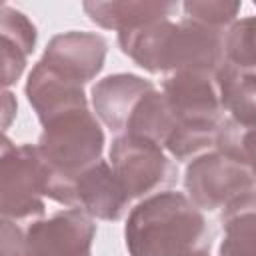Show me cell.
Returning a JSON list of instances; mask_svg holds the SVG:
<instances>
[{"label": "cell", "mask_w": 256, "mask_h": 256, "mask_svg": "<svg viewBox=\"0 0 256 256\" xmlns=\"http://www.w3.org/2000/svg\"><path fill=\"white\" fill-rule=\"evenodd\" d=\"M84 14L104 30L130 32L140 26L172 20L178 12L176 2H152V0H112V2H84Z\"/></svg>", "instance_id": "13"}, {"label": "cell", "mask_w": 256, "mask_h": 256, "mask_svg": "<svg viewBox=\"0 0 256 256\" xmlns=\"http://www.w3.org/2000/svg\"><path fill=\"white\" fill-rule=\"evenodd\" d=\"M224 62L240 68L256 72L254 58V18L246 16L236 20L224 32Z\"/></svg>", "instance_id": "19"}, {"label": "cell", "mask_w": 256, "mask_h": 256, "mask_svg": "<svg viewBox=\"0 0 256 256\" xmlns=\"http://www.w3.org/2000/svg\"><path fill=\"white\" fill-rule=\"evenodd\" d=\"M28 58L16 50L12 44L0 40V88L8 90V86L16 84L24 74Z\"/></svg>", "instance_id": "21"}, {"label": "cell", "mask_w": 256, "mask_h": 256, "mask_svg": "<svg viewBox=\"0 0 256 256\" xmlns=\"http://www.w3.org/2000/svg\"><path fill=\"white\" fill-rule=\"evenodd\" d=\"M16 114H18L16 94L10 92V90H2L0 88V132L10 128V124L14 122Z\"/></svg>", "instance_id": "23"}, {"label": "cell", "mask_w": 256, "mask_h": 256, "mask_svg": "<svg viewBox=\"0 0 256 256\" xmlns=\"http://www.w3.org/2000/svg\"><path fill=\"white\" fill-rule=\"evenodd\" d=\"M50 176L36 144L14 146L0 160V216L28 224L40 220Z\"/></svg>", "instance_id": "4"}, {"label": "cell", "mask_w": 256, "mask_h": 256, "mask_svg": "<svg viewBox=\"0 0 256 256\" xmlns=\"http://www.w3.org/2000/svg\"><path fill=\"white\" fill-rule=\"evenodd\" d=\"M130 196L106 160H98L74 178V208L92 220L116 222L128 210Z\"/></svg>", "instance_id": "10"}, {"label": "cell", "mask_w": 256, "mask_h": 256, "mask_svg": "<svg viewBox=\"0 0 256 256\" xmlns=\"http://www.w3.org/2000/svg\"><path fill=\"white\" fill-rule=\"evenodd\" d=\"M204 256H210V254H204Z\"/></svg>", "instance_id": "25"}, {"label": "cell", "mask_w": 256, "mask_h": 256, "mask_svg": "<svg viewBox=\"0 0 256 256\" xmlns=\"http://www.w3.org/2000/svg\"><path fill=\"white\" fill-rule=\"evenodd\" d=\"M96 224L76 208H64L26 228L24 256H92Z\"/></svg>", "instance_id": "8"}, {"label": "cell", "mask_w": 256, "mask_h": 256, "mask_svg": "<svg viewBox=\"0 0 256 256\" xmlns=\"http://www.w3.org/2000/svg\"><path fill=\"white\" fill-rule=\"evenodd\" d=\"M120 50L150 74L178 70L216 72L224 62V32L208 30L190 20H158L118 34Z\"/></svg>", "instance_id": "2"}, {"label": "cell", "mask_w": 256, "mask_h": 256, "mask_svg": "<svg viewBox=\"0 0 256 256\" xmlns=\"http://www.w3.org/2000/svg\"><path fill=\"white\" fill-rule=\"evenodd\" d=\"M26 100L34 108L40 124L52 120L70 110L88 108V98L84 94V86L58 74L44 62H36L28 74L26 86Z\"/></svg>", "instance_id": "11"}, {"label": "cell", "mask_w": 256, "mask_h": 256, "mask_svg": "<svg viewBox=\"0 0 256 256\" xmlns=\"http://www.w3.org/2000/svg\"><path fill=\"white\" fill-rule=\"evenodd\" d=\"M174 126H176V120H174L162 92L152 88L134 106V110L126 122L124 134L150 140V142L158 144L160 148H164Z\"/></svg>", "instance_id": "16"}, {"label": "cell", "mask_w": 256, "mask_h": 256, "mask_svg": "<svg viewBox=\"0 0 256 256\" xmlns=\"http://www.w3.org/2000/svg\"><path fill=\"white\" fill-rule=\"evenodd\" d=\"M252 138H254V126H246L224 116V120L220 122L214 134V148L218 154L226 156L228 160L252 168V160H254Z\"/></svg>", "instance_id": "17"}, {"label": "cell", "mask_w": 256, "mask_h": 256, "mask_svg": "<svg viewBox=\"0 0 256 256\" xmlns=\"http://www.w3.org/2000/svg\"><path fill=\"white\" fill-rule=\"evenodd\" d=\"M108 164L130 200L156 194L178 178L176 164L158 144L130 134H118L112 140Z\"/></svg>", "instance_id": "6"}, {"label": "cell", "mask_w": 256, "mask_h": 256, "mask_svg": "<svg viewBox=\"0 0 256 256\" xmlns=\"http://www.w3.org/2000/svg\"><path fill=\"white\" fill-rule=\"evenodd\" d=\"M106 54L108 42L104 36L96 32L70 30L50 38L40 62L84 86L102 72Z\"/></svg>", "instance_id": "9"}, {"label": "cell", "mask_w": 256, "mask_h": 256, "mask_svg": "<svg viewBox=\"0 0 256 256\" xmlns=\"http://www.w3.org/2000/svg\"><path fill=\"white\" fill-rule=\"evenodd\" d=\"M186 198L202 212L224 210L230 204L254 196V170L214 152L190 160L184 172Z\"/></svg>", "instance_id": "5"}, {"label": "cell", "mask_w": 256, "mask_h": 256, "mask_svg": "<svg viewBox=\"0 0 256 256\" xmlns=\"http://www.w3.org/2000/svg\"><path fill=\"white\" fill-rule=\"evenodd\" d=\"M26 228L20 222L0 216V256H24Z\"/></svg>", "instance_id": "22"}, {"label": "cell", "mask_w": 256, "mask_h": 256, "mask_svg": "<svg viewBox=\"0 0 256 256\" xmlns=\"http://www.w3.org/2000/svg\"><path fill=\"white\" fill-rule=\"evenodd\" d=\"M256 200L242 198L222 210L224 236L218 256H256Z\"/></svg>", "instance_id": "15"}, {"label": "cell", "mask_w": 256, "mask_h": 256, "mask_svg": "<svg viewBox=\"0 0 256 256\" xmlns=\"http://www.w3.org/2000/svg\"><path fill=\"white\" fill-rule=\"evenodd\" d=\"M212 236L202 210L176 190L146 196L124 226L130 256H204L210 254Z\"/></svg>", "instance_id": "1"}, {"label": "cell", "mask_w": 256, "mask_h": 256, "mask_svg": "<svg viewBox=\"0 0 256 256\" xmlns=\"http://www.w3.org/2000/svg\"><path fill=\"white\" fill-rule=\"evenodd\" d=\"M240 8V2L228 0H188L182 4L184 20L216 32H226L238 20Z\"/></svg>", "instance_id": "18"}, {"label": "cell", "mask_w": 256, "mask_h": 256, "mask_svg": "<svg viewBox=\"0 0 256 256\" xmlns=\"http://www.w3.org/2000/svg\"><path fill=\"white\" fill-rule=\"evenodd\" d=\"M162 96L176 120V126L214 132L224 120L214 72L178 70L162 80Z\"/></svg>", "instance_id": "7"}, {"label": "cell", "mask_w": 256, "mask_h": 256, "mask_svg": "<svg viewBox=\"0 0 256 256\" xmlns=\"http://www.w3.org/2000/svg\"><path fill=\"white\" fill-rule=\"evenodd\" d=\"M14 146H16V144H14V142H12L4 132H0V160H2V158H4V156H6Z\"/></svg>", "instance_id": "24"}, {"label": "cell", "mask_w": 256, "mask_h": 256, "mask_svg": "<svg viewBox=\"0 0 256 256\" xmlns=\"http://www.w3.org/2000/svg\"><path fill=\"white\" fill-rule=\"evenodd\" d=\"M220 106L228 112V118L254 126L256 122V72L240 70L228 62H222L214 72Z\"/></svg>", "instance_id": "14"}, {"label": "cell", "mask_w": 256, "mask_h": 256, "mask_svg": "<svg viewBox=\"0 0 256 256\" xmlns=\"http://www.w3.org/2000/svg\"><path fill=\"white\" fill-rule=\"evenodd\" d=\"M154 84L136 74H110L98 80L90 90V100L94 108V116L102 122L110 132L124 134L126 122L138 104V100L150 92Z\"/></svg>", "instance_id": "12"}, {"label": "cell", "mask_w": 256, "mask_h": 256, "mask_svg": "<svg viewBox=\"0 0 256 256\" xmlns=\"http://www.w3.org/2000/svg\"><path fill=\"white\" fill-rule=\"evenodd\" d=\"M0 40L12 44L16 50H20L28 58L36 48L38 32L32 20L24 12L12 6L0 4Z\"/></svg>", "instance_id": "20"}, {"label": "cell", "mask_w": 256, "mask_h": 256, "mask_svg": "<svg viewBox=\"0 0 256 256\" xmlns=\"http://www.w3.org/2000/svg\"><path fill=\"white\" fill-rule=\"evenodd\" d=\"M36 150L52 174L46 198L74 208V178L102 158L104 132L88 108L70 110L42 124Z\"/></svg>", "instance_id": "3"}]
</instances>
